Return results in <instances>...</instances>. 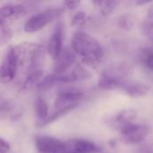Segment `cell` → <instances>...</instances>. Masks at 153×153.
<instances>
[{
  "label": "cell",
  "instance_id": "cell-1",
  "mask_svg": "<svg viewBox=\"0 0 153 153\" xmlns=\"http://www.w3.org/2000/svg\"><path fill=\"white\" fill-rule=\"evenodd\" d=\"M72 48L82 57V62L92 68H96L102 60L103 49L99 41L83 31H78L72 39Z\"/></svg>",
  "mask_w": 153,
  "mask_h": 153
},
{
  "label": "cell",
  "instance_id": "cell-2",
  "mask_svg": "<svg viewBox=\"0 0 153 153\" xmlns=\"http://www.w3.org/2000/svg\"><path fill=\"white\" fill-rule=\"evenodd\" d=\"M17 59L18 66H28V70L39 69L38 65L43 56V48L33 42H22L12 47Z\"/></svg>",
  "mask_w": 153,
  "mask_h": 153
},
{
  "label": "cell",
  "instance_id": "cell-3",
  "mask_svg": "<svg viewBox=\"0 0 153 153\" xmlns=\"http://www.w3.org/2000/svg\"><path fill=\"white\" fill-rule=\"evenodd\" d=\"M61 13L59 9H48L30 17L24 23L23 30L28 33H34L41 30L50 23Z\"/></svg>",
  "mask_w": 153,
  "mask_h": 153
},
{
  "label": "cell",
  "instance_id": "cell-4",
  "mask_svg": "<svg viewBox=\"0 0 153 153\" xmlns=\"http://www.w3.org/2000/svg\"><path fill=\"white\" fill-rule=\"evenodd\" d=\"M122 140L126 144H139L144 142L150 134L151 129L147 126L129 124L121 128Z\"/></svg>",
  "mask_w": 153,
  "mask_h": 153
},
{
  "label": "cell",
  "instance_id": "cell-5",
  "mask_svg": "<svg viewBox=\"0 0 153 153\" xmlns=\"http://www.w3.org/2000/svg\"><path fill=\"white\" fill-rule=\"evenodd\" d=\"M18 63L13 48H10L0 65V83L6 84L11 82L16 75Z\"/></svg>",
  "mask_w": 153,
  "mask_h": 153
},
{
  "label": "cell",
  "instance_id": "cell-6",
  "mask_svg": "<svg viewBox=\"0 0 153 153\" xmlns=\"http://www.w3.org/2000/svg\"><path fill=\"white\" fill-rule=\"evenodd\" d=\"M26 14V8L22 4H9L0 7V22L10 26Z\"/></svg>",
  "mask_w": 153,
  "mask_h": 153
},
{
  "label": "cell",
  "instance_id": "cell-7",
  "mask_svg": "<svg viewBox=\"0 0 153 153\" xmlns=\"http://www.w3.org/2000/svg\"><path fill=\"white\" fill-rule=\"evenodd\" d=\"M39 153H63L65 152V142L52 136H39L35 141Z\"/></svg>",
  "mask_w": 153,
  "mask_h": 153
},
{
  "label": "cell",
  "instance_id": "cell-8",
  "mask_svg": "<svg viewBox=\"0 0 153 153\" xmlns=\"http://www.w3.org/2000/svg\"><path fill=\"white\" fill-rule=\"evenodd\" d=\"M63 40H64V26L62 22H58L48 40V52L49 56L56 60L63 50Z\"/></svg>",
  "mask_w": 153,
  "mask_h": 153
},
{
  "label": "cell",
  "instance_id": "cell-9",
  "mask_svg": "<svg viewBox=\"0 0 153 153\" xmlns=\"http://www.w3.org/2000/svg\"><path fill=\"white\" fill-rule=\"evenodd\" d=\"M83 93L77 90H65L60 91L54 102V107L56 109L65 108L70 106L78 105V102L82 99Z\"/></svg>",
  "mask_w": 153,
  "mask_h": 153
},
{
  "label": "cell",
  "instance_id": "cell-10",
  "mask_svg": "<svg viewBox=\"0 0 153 153\" xmlns=\"http://www.w3.org/2000/svg\"><path fill=\"white\" fill-rule=\"evenodd\" d=\"M65 152L69 153H97L100 152L99 147L94 143L86 140L72 139L65 142Z\"/></svg>",
  "mask_w": 153,
  "mask_h": 153
},
{
  "label": "cell",
  "instance_id": "cell-11",
  "mask_svg": "<svg viewBox=\"0 0 153 153\" xmlns=\"http://www.w3.org/2000/svg\"><path fill=\"white\" fill-rule=\"evenodd\" d=\"M74 65H75V56L74 52L68 48H65L62 50L58 58L56 60L54 74H65L68 73L67 71Z\"/></svg>",
  "mask_w": 153,
  "mask_h": 153
},
{
  "label": "cell",
  "instance_id": "cell-12",
  "mask_svg": "<svg viewBox=\"0 0 153 153\" xmlns=\"http://www.w3.org/2000/svg\"><path fill=\"white\" fill-rule=\"evenodd\" d=\"M150 86L143 82H126L122 91L131 98L138 99L146 96L150 92Z\"/></svg>",
  "mask_w": 153,
  "mask_h": 153
},
{
  "label": "cell",
  "instance_id": "cell-13",
  "mask_svg": "<svg viewBox=\"0 0 153 153\" xmlns=\"http://www.w3.org/2000/svg\"><path fill=\"white\" fill-rule=\"evenodd\" d=\"M126 80L123 78L116 77L108 74H103L98 82L99 88L105 91H114V90H122L123 86L126 83Z\"/></svg>",
  "mask_w": 153,
  "mask_h": 153
},
{
  "label": "cell",
  "instance_id": "cell-14",
  "mask_svg": "<svg viewBox=\"0 0 153 153\" xmlns=\"http://www.w3.org/2000/svg\"><path fill=\"white\" fill-rule=\"evenodd\" d=\"M137 116H138V113L134 108H130L122 109L121 111H119L117 114L116 117L114 118V120L112 122L114 124L113 126L119 128L121 130V128L124 126L134 123V121L136 119Z\"/></svg>",
  "mask_w": 153,
  "mask_h": 153
},
{
  "label": "cell",
  "instance_id": "cell-15",
  "mask_svg": "<svg viewBox=\"0 0 153 153\" xmlns=\"http://www.w3.org/2000/svg\"><path fill=\"white\" fill-rule=\"evenodd\" d=\"M44 74H43V71L41 69H35L32 71H30L26 80L24 81L22 90H27L30 89L31 87H33L34 85H38L39 83V82L43 79Z\"/></svg>",
  "mask_w": 153,
  "mask_h": 153
},
{
  "label": "cell",
  "instance_id": "cell-16",
  "mask_svg": "<svg viewBox=\"0 0 153 153\" xmlns=\"http://www.w3.org/2000/svg\"><path fill=\"white\" fill-rule=\"evenodd\" d=\"M35 112L38 119L39 120V123L45 121L49 116L48 105L46 100L41 97H38L35 100Z\"/></svg>",
  "mask_w": 153,
  "mask_h": 153
},
{
  "label": "cell",
  "instance_id": "cell-17",
  "mask_svg": "<svg viewBox=\"0 0 153 153\" xmlns=\"http://www.w3.org/2000/svg\"><path fill=\"white\" fill-rule=\"evenodd\" d=\"M78 105H74V106H70V107H67V108H61V109H56L54 113H52L51 115H49L48 117V118L41 122L40 125H39V127H42V126H46L51 123H53L54 121L59 119L60 117H62L63 116H65V114H67L68 112H70L71 110H73L74 108H75Z\"/></svg>",
  "mask_w": 153,
  "mask_h": 153
},
{
  "label": "cell",
  "instance_id": "cell-18",
  "mask_svg": "<svg viewBox=\"0 0 153 153\" xmlns=\"http://www.w3.org/2000/svg\"><path fill=\"white\" fill-rule=\"evenodd\" d=\"M100 9V12L103 16H108L119 4L117 1L115 0H101L94 2Z\"/></svg>",
  "mask_w": 153,
  "mask_h": 153
},
{
  "label": "cell",
  "instance_id": "cell-19",
  "mask_svg": "<svg viewBox=\"0 0 153 153\" xmlns=\"http://www.w3.org/2000/svg\"><path fill=\"white\" fill-rule=\"evenodd\" d=\"M72 72H73L76 81L88 80V79H90L91 77V74L88 70H86L82 65L76 64V63L74 65V67L72 69Z\"/></svg>",
  "mask_w": 153,
  "mask_h": 153
},
{
  "label": "cell",
  "instance_id": "cell-20",
  "mask_svg": "<svg viewBox=\"0 0 153 153\" xmlns=\"http://www.w3.org/2000/svg\"><path fill=\"white\" fill-rule=\"evenodd\" d=\"M13 35V30L10 28V26L4 25L0 22V46H4L6 43H8Z\"/></svg>",
  "mask_w": 153,
  "mask_h": 153
},
{
  "label": "cell",
  "instance_id": "cell-21",
  "mask_svg": "<svg viewBox=\"0 0 153 153\" xmlns=\"http://www.w3.org/2000/svg\"><path fill=\"white\" fill-rule=\"evenodd\" d=\"M117 22H118V26L124 30H130L133 29V27L134 25V21L133 17L129 14L121 15L118 18Z\"/></svg>",
  "mask_w": 153,
  "mask_h": 153
},
{
  "label": "cell",
  "instance_id": "cell-22",
  "mask_svg": "<svg viewBox=\"0 0 153 153\" xmlns=\"http://www.w3.org/2000/svg\"><path fill=\"white\" fill-rule=\"evenodd\" d=\"M86 20H87L86 13L84 12H78L74 15L71 21V25L73 27L81 28L86 23Z\"/></svg>",
  "mask_w": 153,
  "mask_h": 153
},
{
  "label": "cell",
  "instance_id": "cell-23",
  "mask_svg": "<svg viewBox=\"0 0 153 153\" xmlns=\"http://www.w3.org/2000/svg\"><path fill=\"white\" fill-rule=\"evenodd\" d=\"M143 28L148 33L153 30V5L150 6L148 9L146 19L143 22Z\"/></svg>",
  "mask_w": 153,
  "mask_h": 153
},
{
  "label": "cell",
  "instance_id": "cell-24",
  "mask_svg": "<svg viewBox=\"0 0 153 153\" xmlns=\"http://www.w3.org/2000/svg\"><path fill=\"white\" fill-rule=\"evenodd\" d=\"M143 60L149 69L153 70V52L152 49H147L144 51L143 55Z\"/></svg>",
  "mask_w": 153,
  "mask_h": 153
},
{
  "label": "cell",
  "instance_id": "cell-25",
  "mask_svg": "<svg viewBox=\"0 0 153 153\" xmlns=\"http://www.w3.org/2000/svg\"><path fill=\"white\" fill-rule=\"evenodd\" d=\"M9 150H10V144L4 139L0 138V153H7Z\"/></svg>",
  "mask_w": 153,
  "mask_h": 153
},
{
  "label": "cell",
  "instance_id": "cell-26",
  "mask_svg": "<svg viewBox=\"0 0 153 153\" xmlns=\"http://www.w3.org/2000/svg\"><path fill=\"white\" fill-rule=\"evenodd\" d=\"M80 4H81L80 1H66V2H65V5L70 10L75 9L76 7H78V5Z\"/></svg>",
  "mask_w": 153,
  "mask_h": 153
},
{
  "label": "cell",
  "instance_id": "cell-27",
  "mask_svg": "<svg viewBox=\"0 0 153 153\" xmlns=\"http://www.w3.org/2000/svg\"><path fill=\"white\" fill-rule=\"evenodd\" d=\"M149 35H150V36H149V37H150V39H151V40L153 42V30L149 33Z\"/></svg>",
  "mask_w": 153,
  "mask_h": 153
},
{
  "label": "cell",
  "instance_id": "cell-28",
  "mask_svg": "<svg viewBox=\"0 0 153 153\" xmlns=\"http://www.w3.org/2000/svg\"><path fill=\"white\" fill-rule=\"evenodd\" d=\"M63 153H69V152H64Z\"/></svg>",
  "mask_w": 153,
  "mask_h": 153
},
{
  "label": "cell",
  "instance_id": "cell-29",
  "mask_svg": "<svg viewBox=\"0 0 153 153\" xmlns=\"http://www.w3.org/2000/svg\"><path fill=\"white\" fill-rule=\"evenodd\" d=\"M152 52H153V48H152Z\"/></svg>",
  "mask_w": 153,
  "mask_h": 153
}]
</instances>
